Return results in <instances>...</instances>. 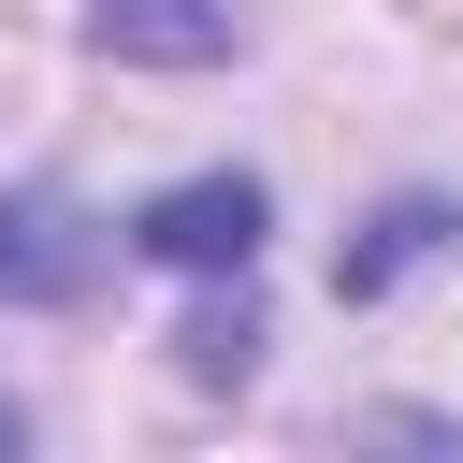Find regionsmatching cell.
<instances>
[{
    "label": "cell",
    "instance_id": "cell-5",
    "mask_svg": "<svg viewBox=\"0 0 463 463\" xmlns=\"http://www.w3.org/2000/svg\"><path fill=\"white\" fill-rule=\"evenodd\" d=\"M174 362H188V391H246L260 376V304H203L174 333Z\"/></svg>",
    "mask_w": 463,
    "mask_h": 463
},
{
    "label": "cell",
    "instance_id": "cell-4",
    "mask_svg": "<svg viewBox=\"0 0 463 463\" xmlns=\"http://www.w3.org/2000/svg\"><path fill=\"white\" fill-rule=\"evenodd\" d=\"M449 246H463V203H420V188H405V203H376V217H362V246L333 260V289H347V304H376V289H405V275H420V260H449Z\"/></svg>",
    "mask_w": 463,
    "mask_h": 463
},
{
    "label": "cell",
    "instance_id": "cell-6",
    "mask_svg": "<svg viewBox=\"0 0 463 463\" xmlns=\"http://www.w3.org/2000/svg\"><path fill=\"white\" fill-rule=\"evenodd\" d=\"M14 434H29V420H14V405H0V449H14Z\"/></svg>",
    "mask_w": 463,
    "mask_h": 463
},
{
    "label": "cell",
    "instance_id": "cell-1",
    "mask_svg": "<svg viewBox=\"0 0 463 463\" xmlns=\"http://www.w3.org/2000/svg\"><path fill=\"white\" fill-rule=\"evenodd\" d=\"M260 232H275L260 174H188V188H159V203L130 217V246H145V260H174V275H246V260H260Z\"/></svg>",
    "mask_w": 463,
    "mask_h": 463
},
{
    "label": "cell",
    "instance_id": "cell-2",
    "mask_svg": "<svg viewBox=\"0 0 463 463\" xmlns=\"http://www.w3.org/2000/svg\"><path fill=\"white\" fill-rule=\"evenodd\" d=\"M87 289H101V232L58 188H14L0 203V304H87Z\"/></svg>",
    "mask_w": 463,
    "mask_h": 463
},
{
    "label": "cell",
    "instance_id": "cell-3",
    "mask_svg": "<svg viewBox=\"0 0 463 463\" xmlns=\"http://www.w3.org/2000/svg\"><path fill=\"white\" fill-rule=\"evenodd\" d=\"M87 43L130 72H217L232 58V0H87Z\"/></svg>",
    "mask_w": 463,
    "mask_h": 463
}]
</instances>
